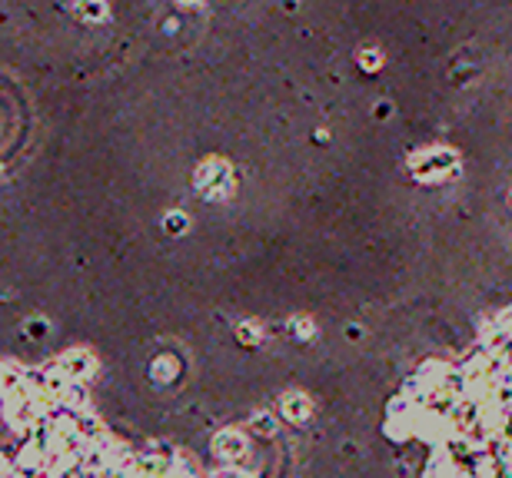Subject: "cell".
Segmentation results:
<instances>
[]
</instances>
